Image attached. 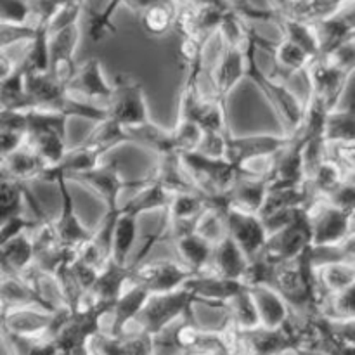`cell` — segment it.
<instances>
[{"instance_id": "1", "label": "cell", "mask_w": 355, "mask_h": 355, "mask_svg": "<svg viewBox=\"0 0 355 355\" xmlns=\"http://www.w3.org/2000/svg\"><path fill=\"white\" fill-rule=\"evenodd\" d=\"M269 286L288 302L297 321L321 315L322 293L312 263V250L298 259L274 266Z\"/></svg>"}, {"instance_id": "2", "label": "cell", "mask_w": 355, "mask_h": 355, "mask_svg": "<svg viewBox=\"0 0 355 355\" xmlns=\"http://www.w3.org/2000/svg\"><path fill=\"white\" fill-rule=\"evenodd\" d=\"M246 52V80L259 89V92L266 97L267 104L274 111L276 118L279 120L284 134L293 135L302 127L305 118V103H302L293 90L286 85V82L272 78L266 73L257 59L259 44H257V31L252 28L250 40L245 45Z\"/></svg>"}, {"instance_id": "3", "label": "cell", "mask_w": 355, "mask_h": 355, "mask_svg": "<svg viewBox=\"0 0 355 355\" xmlns=\"http://www.w3.org/2000/svg\"><path fill=\"white\" fill-rule=\"evenodd\" d=\"M179 156L194 186L208 198L225 196L243 175L255 172L252 168H238L229 159L215 158L200 151L184 153Z\"/></svg>"}, {"instance_id": "4", "label": "cell", "mask_w": 355, "mask_h": 355, "mask_svg": "<svg viewBox=\"0 0 355 355\" xmlns=\"http://www.w3.org/2000/svg\"><path fill=\"white\" fill-rule=\"evenodd\" d=\"M198 304L196 295L186 284L175 291L151 295L135 324L141 331L156 336L182 319L194 318V305Z\"/></svg>"}, {"instance_id": "5", "label": "cell", "mask_w": 355, "mask_h": 355, "mask_svg": "<svg viewBox=\"0 0 355 355\" xmlns=\"http://www.w3.org/2000/svg\"><path fill=\"white\" fill-rule=\"evenodd\" d=\"M231 329L239 355H288L304 347L295 319L283 328L257 326L253 329Z\"/></svg>"}, {"instance_id": "6", "label": "cell", "mask_w": 355, "mask_h": 355, "mask_svg": "<svg viewBox=\"0 0 355 355\" xmlns=\"http://www.w3.org/2000/svg\"><path fill=\"white\" fill-rule=\"evenodd\" d=\"M68 312V307H59L58 311L42 307L7 309L2 311V335L19 340L54 338Z\"/></svg>"}, {"instance_id": "7", "label": "cell", "mask_w": 355, "mask_h": 355, "mask_svg": "<svg viewBox=\"0 0 355 355\" xmlns=\"http://www.w3.org/2000/svg\"><path fill=\"white\" fill-rule=\"evenodd\" d=\"M312 248H314V236H312V222L307 207L298 210L284 227L269 236L262 255L270 263L279 266L298 259Z\"/></svg>"}, {"instance_id": "8", "label": "cell", "mask_w": 355, "mask_h": 355, "mask_svg": "<svg viewBox=\"0 0 355 355\" xmlns=\"http://www.w3.org/2000/svg\"><path fill=\"white\" fill-rule=\"evenodd\" d=\"M111 120L121 127L132 128L151 121L142 83L128 75H116L113 82V97L107 104Z\"/></svg>"}, {"instance_id": "9", "label": "cell", "mask_w": 355, "mask_h": 355, "mask_svg": "<svg viewBox=\"0 0 355 355\" xmlns=\"http://www.w3.org/2000/svg\"><path fill=\"white\" fill-rule=\"evenodd\" d=\"M68 180L69 182H80L89 187V189H92L104 201L106 211H118L121 208V193L128 189L139 191L151 180V175L144 177L141 180H127L121 173L120 165L116 162H111L107 165L97 166L92 172L69 177Z\"/></svg>"}, {"instance_id": "10", "label": "cell", "mask_w": 355, "mask_h": 355, "mask_svg": "<svg viewBox=\"0 0 355 355\" xmlns=\"http://www.w3.org/2000/svg\"><path fill=\"white\" fill-rule=\"evenodd\" d=\"M291 141L286 134H252V135H229L225 146V159L238 168H248L252 163L260 159H272L283 151Z\"/></svg>"}, {"instance_id": "11", "label": "cell", "mask_w": 355, "mask_h": 355, "mask_svg": "<svg viewBox=\"0 0 355 355\" xmlns=\"http://www.w3.org/2000/svg\"><path fill=\"white\" fill-rule=\"evenodd\" d=\"M314 248L338 245L352 232V215L340 210L324 198H314L309 205Z\"/></svg>"}, {"instance_id": "12", "label": "cell", "mask_w": 355, "mask_h": 355, "mask_svg": "<svg viewBox=\"0 0 355 355\" xmlns=\"http://www.w3.org/2000/svg\"><path fill=\"white\" fill-rule=\"evenodd\" d=\"M225 218H227L229 236L238 243L248 259L255 260L257 257L262 255L270 234L260 214L229 205L225 208Z\"/></svg>"}, {"instance_id": "13", "label": "cell", "mask_w": 355, "mask_h": 355, "mask_svg": "<svg viewBox=\"0 0 355 355\" xmlns=\"http://www.w3.org/2000/svg\"><path fill=\"white\" fill-rule=\"evenodd\" d=\"M44 274L35 269L28 276H14V274H2L0 283V302L2 311L21 307H42L47 311H58L62 305H55L47 298V295L40 288V277Z\"/></svg>"}, {"instance_id": "14", "label": "cell", "mask_w": 355, "mask_h": 355, "mask_svg": "<svg viewBox=\"0 0 355 355\" xmlns=\"http://www.w3.org/2000/svg\"><path fill=\"white\" fill-rule=\"evenodd\" d=\"M193 276V270L180 260H155L134 267L132 283L144 286L151 295H158L179 290Z\"/></svg>"}, {"instance_id": "15", "label": "cell", "mask_w": 355, "mask_h": 355, "mask_svg": "<svg viewBox=\"0 0 355 355\" xmlns=\"http://www.w3.org/2000/svg\"><path fill=\"white\" fill-rule=\"evenodd\" d=\"M305 146L307 139L297 132L291 135L286 148L270 159V186H304L309 184L307 165H305Z\"/></svg>"}, {"instance_id": "16", "label": "cell", "mask_w": 355, "mask_h": 355, "mask_svg": "<svg viewBox=\"0 0 355 355\" xmlns=\"http://www.w3.org/2000/svg\"><path fill=\"white\" fill-rule=\"evenodd\" d=\"M305 73H307L309 83H311L309 99L319 101L328 106L329 111H335L338 107L340 99L345 94L347 85H349V76L343 75L324 58L314 59Z\"/></svg>"}, {"instance_id": "17", "label": "cell", "mask_w": 355, "mask_h": 355, "mask_svg": "<svg viewBox=\"0 0 355 355\" xmlns=\"http://www.w3.org/2000/svg\"><path fill=\"white\" fill-rule=\"evenodd\" d=\"M49 182L55 184L61 196V211L59 217L55 218V227H58L59 238H61L62 245L66 250L76 252L82 245H85L90 238L92 232L82 224L80 217L76 215L75 210V201H73L71 193H69V180L64 175H52Z\"/></svg>"}, {"instance_id": "18", "label": "cell", "mask_w": 355, "mask_h": 355, "mask_svg": "<svg viewBox=\"0 0 355 355\" xmlns=\"http://www.w3.org/2000/svg\"><path fill=\"white\" fill-rule=\"evenodd\" d=\"M80 38H82L80 23H73L51 33V68H49V73L54 75L66 87L78 69V64L75 62V54Z\"/></svg>"}, {"instance_id": "19", "label": "cell", "mask_w": 355, "mask_h": 355, "mask_svg": "<svg viewBox=\"0 0 355 355\" xmlns=\"http://www.w3.org/2000/svg\"><path fill=\"white\" fill-rule=\"evenodd\" d=\"M68 92L80 99L90 101V103H101V106L107 107L111 97H113V83L107 82L104 75L103 62L92 58L78 66L75 76L69 80Z\"/></svg>"}, {"instance_id": "20", "label": "cell", "mask_w": 355, "mask_h": 355, "mask_svg": "<svg viewBox=\"0 0 355 355\" xmlns=\"http://www.w3.org/2000/svg\"><path fill=\"white\" fill-rule=\"evenodd\" d=\"M250 40V38H248ZM246 45V44H245ZM246 78V52L245 47L220 44L217 62L211 69L214 94L222 101H227L232 90Z\"/></svg>"}, {"instance_id": "21", "label": "cell", "mask_w": 355, "mask_h": 355, "mask_svg": "<svg viewBox=\"0 0 355 355\" xmlns=\"http://www.w3.org/2000/svg\"><path fill=\"white\" fill-rule=\"evenodd\" d=\"M186 286L196 295L200 304L208 305L211 309H224V312L227 302L248 288L241 281L224 279V277L217 276V274L210 272V270L203 274H194L187 281Z\"/></svg>"}, {"instance_id": "22", "label": "cell", "mask_w": 355, "mask_h": 355, "mask_svg": "<svg viewBox=\"0 0 355 355\" xmlns=\"http://www.w3.org/2000/svg\"><path fill=\"white\" fill-rule=\"evenodd\" d=\"M132 276H134V267H132V263L121 266V263L111 260L104 269H101L96 284H94L92 293L89 295L87 302L106 305V307H110L113 311L116 300L121 297L125 288L130 284Z\"/></svg>"}, {"instance_id": "23", "label": "cell", "mask_w": 355, "mask_h": 355, "mask_svg": "<svg viewBox=\"0 0 355 355\" xmlns=\"http://www.w3.org/2000/svg\"><path fill=\"white\" fill-rule=\"evenodd\" d=\"M149 298L151 293L144 286L130 281L111 311V324L106 333H110L111 336H123L125 333H128V326L137 321Z\"/></svg>"}, {"instance_id": "24", "label": "cell", "mask_w": 355, "mask_h": 355, "mask_svg": "<svg viewBox=\"0 0 355 355\" xmlns=\"http://www.w3.org/2000/svg\"><path fill=\"white\" fill-rule=\"evenodd\" d=\"M270 189L269 168L263 172H250L243 175L227 193L229 205L243 210L260 214Z\"/></svg>"}, {"instance_id": "25", "label": "cell", "mask_w": 355, "mask_h": 355, "mask_svg": "<svg viewBox=\"0 0 355 355\" xmlns=\"http://www.w3.org/2000/svg\"><path fill=\"white\" fill-rule=\"evenodd\" d=\"M319 42H321V55L329 54L335 49L342 47L347 42L355 38V0L347 3L340 12L329 19L315 24ZM319 55V58H321Z\"/></svg>"}, {"instance_id": "26", "label": "cell", "mask_w": 355, "mask_h": 355, "mask_svg": "<svg viewBox=\"0 0 355 355\" xmlns=\"http://www.w3.org/2000/svg\"><path fill=\"white\" fill-rule=\"evenodd\" d=\"M0 267L2 274L28 276L37 269V255L30 232L16 236L0 245Z\"/></svg>"}, {"instance_id": "27", "label": "cell", "mask_w": 355, "mask_h": 355, "mask_svg": "<svg viewBox=\"0 0 355 355\" xmlns=\"http://www.w3.org/2000/svg\"><path fill=\"white\" fill-rule=\"evenodd\" d=\"M272 58V71L269 73L272 78L286 82L293 75L302 71H307L311 62L314 59L307 54L302 47H298L293 42L281 38L279 42H274L269 51Z\"/></svg>"}, {"instance_id": "28", "label": "cell", "mask_w": 355, "mask_h": 355, "mask_svg": "<svg viewBox=\"0 0 355 355\" xmlns=\"http://www.w3.org/2000/svg\"><path fill=\"white\" fill-rule=\"evenodd\" d=\"M260 314V322L266 328H283L295 319L288 302L269 284L250 288Z\"/></svg>"}, {"instance_id": "29", "label": "cell", "mask_w": 355, "mask_h": 355, "mask_svg": "<svg viewBox=\"0 0 355 355\" xmlns=\"http://www.w3.org/2000/svg\"><path fill=\"white\" fill-rule=\"evenodd\" d=\"M250 262L252 260L239 248L238 243L231 236H227L218 245H215L210 272L217 274V276L224 277V279L241 281L243 283L246 270L250 267Z\"/></svg>"}, {"instance_id": "30", "label": "cell", "mask_w": 355, "mask_h": 355, "mask_svg": "<svg viewBox=\"0 0 355 355\" xmlns=\"http://www.w3.org/2000/svg\"><path fill=\"white\" fill-rule=\"evenodd\" d=\"M49 166L42 156L28 142L12 155L2 158V177L17 182L28 184L30 180H42Z\"/></svg>"}, {"instance_id": "31", "label": "cell", "mask_w": 355, "mask_h": 355, "mask_svg": "<svg viewBox=\"0 0 355 355\" xmlns=\"http://www.w3.org/2000/svg\"><path fill=\"white\" fill-rule=\"evenodd\" d=\"M104 153L101 149H97L96 146H90L82 142L76 148L68 149L66 156L62 158V162L59 163L54 168H49L47 172L44 173L42 180L49 182L52 175H64V177H75L80 175V173H87L96 170L97 166H101V159H103Z\"/></svg>"}, {"instance_id": "32", "label": "cell", "mask_w": 355, "mask_h": 355, "mask_svg": "<svg viewBox=\"0 0 355 355\" xmlns=\"http://www.w3.org/2000/svg\"><path fill=\"white\" fill-rule=\"evenodd\" d=\"M128 132V144L141 146L148 151L155 153L158 158L168 155H177L175 141H173L172 128L159 127L155 121L137 125V127L127 128Z\"/></svg>"}, {"instance_id": "33", "label": "cell", "mask_w": 355, "mask_h": 355, "mask_svg": "<svg viewBox=\"0 0 355 355\" xmlns=\"http://www.w3.org/2000/svg\"><path fill=\"white\" fill-rule=\"evenodd\" d=\"M191 121H196L208 134H231L227 118V101H222L215 94L201 96L194 104Z\"/></svg>"}, {"instance_id": "34", "label": "cell", "mask_w": 355, "mask_h": 355, "mask_svg": "<svg viewBox=\"0 0 355 355\" xmlns=\"http://www.w3.org/2000/svg\"><path fill=\"white\" fill-rule=\"evenodd\" d=\"M172 245L179 255L180 262L189 267L194 274H203L210 270L215 246L205 238H201L198 232L173 239Z\"/></svg>"}, {"instance_id": "35", "label": "cell", "mask_w": 355, "mask_h": 355, "mask_svg": "<svg viewBox=\"0 0 355 355\" xmlns=\"http://www.w3.org/2000/svg\"><path fill=\"white\" fill-rule=\"evenodd\" d=\"M155 180H158L170 194H180V193H200L198 187L194 186L193 179L187 173L186 166H184L182 159L179 155H168L162 156L158 163V168L153 172Z\"/></svg>"}, {"instance_id": "36", "label": "cell", "mask_w": 355, "mask_h": 355, "mask_svg": "<svg viewBox=\"0 0 355 355\" xmlns=\"http://www.w3.org/2000/svg\"><path fill=\"white\" fill-rule=\"evenodd\" d=\"M347 3V0H290L281 16L318 24L335 16Z\"/></svg>"}, {"instance_id": "37", "label": "cell", "mask_w": 355, "mask_h": 355, "mask_svg": "<svg viewBox=\"0 0 355 355\" xmlns=\"http://www.w3.org/2000/svg\"><path fill=\"white\" fill-rule=\"evenodd\" d=\"M139 217L141 215L135 214L132 208L121 205L116 227H114V262L121 263V266H128V257L137 243Z\"/></svg>"}, {"instance_id": "38", "label": "cell", "mask_w": 355, "mask_h": 355, "mask_svg": "<svg viewBox=\"0 0 355 355\" xmlns=\"http://www.w3.org/2000/svg\"><path fill=\"white\" fill-rule=\"evenodd\" d=\"M322 298L355 286V262H329L315 267Z\"/></svg>"}, {"instance_id": "39", "label": "cell", "mask_w": 355, "mask_h": 355, "mask_svg": "<svg viewBox=\"0 0 355 355\" xmlns=\"http://www.w3.org/2000/svg\"><path fill=\"white\" fill-rule=\"evenodd\" d=\"M21 66L26 73H47L51 68V30L47 23L37 24V35L24 47Z\"/></svg>"}, {"instance_id": "40", "label": "cell", "mask_w": 355, "mask_h": 355, "mask_svg": "<svg viewBox=\"0 0 355 355\" xmlns=\"http://www.w3.org/2000/svg\"><path fill=\"white\" fill-rule=\"evenodd\" d=\"M276 26L281 30L283 38H286V40L293 42L298 47L304 49L312 59H318L321 55V42H319L315 24L291 19V17L286 16H279V21H277Z\"/></svg>"}, {"instance_id": "41", "label": "cell", "mask_w": 355, "mask_h": 355, "mask_svg": "<svg viewBox=\"0 0 355 355\" xmlns=\"http://www.w3.org/2000/svg\"><path fill=\"white\" fill-rule=\"evenodd\" d=\"M225 321L227 326L234 329H253L257 326H262L260 322L259 309H257L253 295L250 288L243 290L225 305Z\"/></svg>"}, {"instance_id": "42", "label": "cell", "mask_w": 355, "mask_h": 355, "mask_svg": "<svg viewBox=\"0 0 355 355\" xmlns=\"http://www.w3.org/2000/svg\"><path fill=\"white\" fill-rule=\"evenodd\" d=\"M345 180L347 173L343 170V166L336 159H333L331 156L326 155V158L319 163L315 172L309 179V184H311L314 198H324V200H328L331 194H335L343 186Z\"/></svg>"}, {"instance_id": "43", "label": "cell", "mask_w": 355, "mask_h": 355, "mask_svg": "<svg viewBox=\"0 0 355 355\" xmlns=\"http://www.w3.org/2000/svg\"><path fill=\"white\" fill-rule=\"evenodd\" d=\"M0 110H33V103L26 90V71L23 66H19L12 75L0 80Z\"/></svg>"}, {"instance_id": "44", "label": "cell", "mask_w": 355, "mask_h": 355, "mask_svg": "<svg viewBox=\"0 0 355 355\" xmlns=\"http://www.w3.org/2000/svg\"><path fill=\"white\" fill-rule=\"evenodd\" d=\"M324 139L328 146L355 144V103L329 113Z\"/></svg>"}, {"instance_id": "45", "label": "cell", "mask_w": 355, "mask_h": 355, "mask_svg": "<svg viewBox=\"0 0 355 355\" xmlns=\"http://www.w3.org/2000/svg\"><path fill=\"white\" fill-rule=\"evenodd\" d=\"M28 189L23 182L7 177L0 179V220L28 214Z\"/></svg>"}, {"instance_id": "46", "label": "cell", "mask_w": 355, "mask_h": 355, "mask_svg": "<svg viewBox=\"0 0 355 355\" xmlns=\"http://www.w3.org/2000/svg\"><path fill=\"white\" fill-rule=\"evenodd\" d=\"M83 142L96 146L97 149H101L106 155V153L118 148V146L128 144V132L120 123L107 118V120L101 121V123H96V127L92 128V132L87 135Z\"/></svg>"}, {"instance_id": "47", "label": "cell", "mask_w": 355, "mask_h": 355, "mask_svg": "<svg viewBox=\"0 0 355 355\" xmlns=\"http://www.w3.org/2000/svg\"><path fill=\"white\" fill-rule=\"evenodd\" d=\"M139 17L146 33L151 37H163L170 30H175L177 6L173 2L159 3L142 12Z\"/></svg>"}, {"instance_id": "48", "label": "cell", "mask_w": 355, "mask_h": 355, "mask_svg": "<svg viewBox=\"0 0 355 355\" xmlns=\"http://www.w3.org/2000/svg\"><path fill=\"white\" fill-rule=\"evenodd\" d=\"M321 315L329 321H355V286L322 298Z\"/></svg>"}, {"instance_id": "49", "label": "cell", "mask_w": 355, "mask_h": 355, "mask_svg": "<svg viewBox=\"0 0 355 355\" xmlns=\"http://www.w3.org/2000/svg\"><path fill=\"white\" fill-rule=\"evenodd\" d=\"M0 24L37 26L31 0H0Z\"/></svg>"}, {"instance_id": "50", "label": "cell", "mask_w": 355, "mask_h": 355, "mask_svg": "<svg viewBox=\"0 0 355 355\" xmlns=\"http://www.w3.org/2000/svg\"><path fill=\"white\" fill-rule=\"evenodd\" d=\"M329 262H355V229L338 245L328 248H312V263L314 267Z\"/></svg>"}, {"instance_id": "51", "label": "cell", "mask_w": 355, "mask_h": 355, "mask_svg": "<svg viewBox=\"0 0 355 355\" xmlns=\"http://www.w3.org/2000/svg\"><path fill=\"white\" fill-rule=\"evenodd\" d=\"M173 130V141H175L177 155H184V153L198 151L203 142L205 132L196 121L191 120H177Z\"/></svg>"}, {"instance_id": "52", "label": "cell", "mask_w": 355, "mask_h": 355, "mask_svg": "<svg viewBox=\"0 0 355 355\" xmlns=\"http://www.w3.org/2000/svg\"><path fill=\"white\" fill-rule=\"evenodd\" d=\"M37 35V26H9L0 24V47L10 49L16 45H26Z\"/></svg>"}, {"instance_id": "53", "label": "cell", "mask_w": 355, "mask_h": 355, "mask_svg": "<svg viewBox=\"0 0 355 355\" xmlns=\"http://www.w3.org/2000/svg\"><path fill=\"white\" fill-rule=\"evenodd\" d=\"M37 220L33 217H28L26 215H16V217L6 218V220H0V245L9 239L16 238V236L24 234V232H30L35 227Z\"/></svg>"}, {"instance_id": "54", "label": "cell", "mask_w": 355, "mask_h": 355, "mask_svg": "<svg viewBox=\"0 0 355 355\" xmlns=\"http://www.w3.org/2000/svg\"><path fill=\"white\" fill-rule=\"evenodd\" d=\"M0 130L28 135V110H0Z\"/></svg>"}, {"instance_id": "55", "label": "cell", "mask_w": 355, "mask_h": 355, "mask_svg": "<svg viewBox=\"0 0 355 355\" xmlns=\"http://www.w3.org/2000/svg\"><path fill=\"white\" fill-rule=\"evenodd\" d=\"M328 201L331 205H335L340 210L347 211L354 217L355 215V184L350 182V180H345L343 186L336 191L335 194L328 198Z\"/></svg>"}, {"instance_id": "56", "label": "cell", "mask_w": 355, "mask_h": 355, "mask_svg": "<svg viewBox=\"0 0 355 355\" xmlns=\"http://www.w3.org/2000/svg\"><path fill=\"white\" fill-rule=\"evenodd\" d=\"M26 144V135L17 134V132L0 130V148H2V158L12 155L19 148Z\"/></svg>"}, {"instance_id": "57", "label": "cell", "mask_w": 355, "mask_h": 355, "mask_svg": "<svg viewBox=\"0 0 355 355\" xmlns=\"http://www.w3.org/2000/svg\"><path fill=\"white\" fill-rule=\"evenodd\" d=\"M329 324L340 338L355 345V321H329Z\"/></svg>"}, {"instance_id": "58", "label": "cell", "mask_w": 355, "mask_h": 355, "mask_svg": "<svg viewBox=\"0 0 355 355\" xmlns=\"http://www.w3.org/2000/svg\"><path fill=\"white\" fill-rule=\"evenodd\" d=\"M165 2H172V0H123V6L127 7V9H130L132 12L141 16L142 12H146V10L151 9V7L159 6V3Z\"/></svg>"}, {"instance_id": "59", "label": "cell", "mask_w": 355, "mask_h": 355, "mask_svg": "<svg viewBox=\"0 0 355 355\" xmlns=\"http://www.w3.org/2000/svg\"><path fill=\"white\" fill-rule=\"evenodd\" d=\"M177 7H186V6H196L200 3V0H172Z\"/></svg>"}, {"instance_id": "60", "label": "cell", "mask_w": 355, "mask_h": 355, "mask_svg": "<svg viewBox=\"0 0 355 355\" xmlns=\"http://www.w3.org/2000/svg\"><path fill=\"white\" fill-rule=\"evenodd\" d=\"M293 355H324V354L318 352V350H314V349H300V350H297Z\"/></svg>"}, {"instance_id": "61", "label": "cell", "mask_w": 355, "mask_h": 355, "mask_svg": "<svg viewBox=\"0 0 355 355\" xmlns=\"http://www.w3.org/2000/svg\"><path fill=\"white\" fill-rule=\"evenodd\" d=\"M352 229H355V215L352 217Z\"/></svg>"}, {"instance_id": "62", "label": "cell", "mask_w": 355, "mask_h": 355, "mask_svg": "<svg viewBox=\"0 0 355 355\" xmlns=\"http://www.w3.org/2000/svg\"><path fill=\"white\" fill-rule=\"evenodd\" d=\"M347 2H352V0H347Z\"/></svg>"}]
</instances>
